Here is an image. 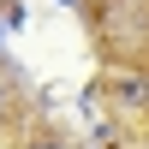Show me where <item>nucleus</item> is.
<instances>
[{
    "label": "nucleus",
    "instance_id": "1",
    "mask_svg": "<svg viewBox=\"0 0 149 149\" xmlns=\"http://www.w3.org/2000/svg\"><path fill=\"white\" fill-rule=\"evenodd\" d=\"M107 90H113L125 107H143V102H149V84H143V78H131V72H113V78H107Z\"/></svg>",
    "mask_w": 149,
    "mask_h": 149
},
{
    "label": "nucleus",
    "instance_id": "2",
    "mask_svg": "<svg viewBox=\"0 0 149 149\" xmlns=\"http://www.w3.org/2000/svg\"><path fill=\"white\" fill-rule=\"evenodd\" d=\"M30 149H66V143H54V137H36V143H30Z\"/></svg>",
    "mask_w": 149,
    "mask_h": 149
}]
</instances>
